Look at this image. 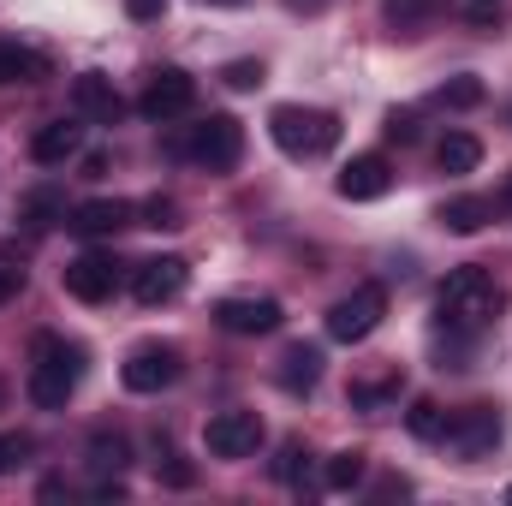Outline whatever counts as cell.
<instances>
[{
  "mask_svg": "<svg viewBox=\"0 0 512 506\" xmlns=\"http://www.w3.org/2000/svg\"><path fill=\"white\" fill-rule=\"evenodd\" d=\"M495 310H501V286L477 268V262H465V268H453L447 280H441V292H435V316H441V328L447 334H483L489 322H495Z\"/></svg>",
  "mask_w": 512,
  "mask_h": 506,
  "instance_id": "1",
  "label": "cell"
},
{
  "mask_svg": "<svg viewBox=\"0 0 512 506\" xmlns=\"http://www.w3.org/2000/svg\"><path fill=\"white\" fill-rule=\"evenodd\" d=\"M78 376H84V346H72L60 334L30 340V405L66 411V399L78 393Z\"/></svg>",
  "mask_w": 512,
  "mask_h": 506,
  "instance_id": "2",
  "label": "cell"
},
{
  "mask_svg": "<svg viewBox=\"0 0 512 506\" xmlns=\"http://www.w3.org/2000/svg\"><path fill=\"white\" fill-rule=\"evenodd\" d=\"M268 137L292 155V161H316V155H328L334 143H340V120L328 114V108H274L268 114Z\"/></svg>",
  "mask_w": 512,
  "mask_h": 506,
  "instance_id": "3",
  "label": "cell"
},
{
  "mask_svg": "<svg viewBox=\"0 0 512 506\" xmlns=\"http://www.w3.org/2000/svg\"><path fill=\"white\" fill-rule=\"evenodd\" d=\"M173 149H179L185 161L209 167V173H233L239 155H245V126H239L233 114H209V120H197V126L185 131Z\"/></svg>",
  "mask_w": 512,
  "mask_h": 506,
  "instance_id": "4",
  "label": "cell"
},
{
  "mask_svg": "<svg viewBox=\"0 0 512 506\" xmlns=\"http://www.w3.org/2000/svg\"><path fill=\"white\" fill-rule=\"evenodd\" d=\"M382 316H387V292L376 280H364V286H352V292L328 310V334L346 340V346H358V340H370V334L382 328Z\"/></svg>",
  "mask_w": 512,
  "mask_h": 506,
  "instance_id": "5",
  "label": "cell"
},
{
  "mask_svg": "<svg viewBox=\"0 0 512 506\" xmlns=\"http://www.w3.org/2000/svg\"><path fill=\"white\" fill-rule=\"evenodd\" d=\"M179 376H185V358H179V346H167V340L131 346V358L120 364V381H126L131 393H161V387H173Z\"/></svg>",
  "mask_w": 512,
  "mask_h": 506,
  "instance_id": "6",
  "label": "cell"
},
{
  "mask_svg": "<svg viewBox=\"0 0 512 506\" xmlns=\"http://www.w3.org/2000/svg\"><path fill=\"white\" fill-rule=\"evenodd\" d=\"M191 102H197V78L179 72V66H161V72H149V84L137 96V114L155 120V126H167V120L191 114Z\"/></svg>",
  "mask_w": 512,
  "mask_h": 506,
  "instance_id": "7",
  "label": "cell"
},
{
  "mask_svg": "<svg viewBox=\"0 0 512 506\" xmlns=\"http://www.w3.org/2000/svg\"><path fill=\"white\" fill-rule=\"evenodd\" d=\"M203 447H209L215 459H251L256 447H262V417L245 411V405L215 411V417H209V429H203Z\"/></svg>",
  "mask_w": 512,
  "mask_h": 506,
  "instance_id": "8",
  "label": "cell"
},
{
  "mask_svg": "<svg viewBox=\"0 0 512 506\" xmlns=\"http://www.w3.org/2000/svg\"><path fill=\"white\" fill-rule=\"evenodd\" d=\"M185 280H191V262L185 256H149V262L131 268V298L143 310H155V304H173L185 292Z\"/></svg>",
  "mask_w": 512,
  "mask_h": 506,
  "instance_id": "9",
  "label": "cell"
},
{
  "mask_svg": "<svg viewBox=\"0 0 512 506\" xmlns=\"http://www.w3.org/2000/svg\"><path fill=\"white\" fill-rule=\"evenodd\" d=\"M459 459H483L501 447V411L495 405H465L459 417H447V435H441Z\"/></svg>",
  "mask_w": 512,
  "mask_h": 506,
  "instance_id": "10",
  "label": "cell"
},
{
  "mask_svg": "<svg viewBox=\"0 0 512 506\" xmlns=\"http://www.w3.org/2000/svg\"><path fill=\"white\" fill-rule=\"evenodd\" d=\"M215 322H221L227 334L256 340V334H274V328L286 322V310H280V298H221V304H215Z\"/></svg>",
  "mask_w": 512,
  "mask_h": 506,
  "instance_id": "11",
  "label": "cell"
},
{
  "mask_svg": "<svg viewBox=\"0 0 512 506\" xmlns=\"http://www.w3.org/2000/svg\"><path fill=\"white\" fill-rule=\"evenodd\" d=\"M114 286H120V262L114 256L84 251L78 262H66V292L78 304H102V298H114Z\"/></svg>",
  "mask_w": 512,
  "mask_h": 506,
  "instance_id": "12",
  "label": "cell"
},
{
  "mask_svg": "<svg viewBox=\"0 0 512 506\" xmlns=\"http://www.w3.org/2000/svg\"><path fill=\"white\" fill-rule=\"evenodd\" d=\"M387 185H393L387 155H352V161L340 167V179H334V191H340L346 203H376V197H387Z\"/></svg>",
  "mask_w": 512,
  "mask_h": 506,
  "instance_id": "13",
  "label": "cell"
},
{
  "mask_svg": "<svg viewBox=\"0 0 512 506\" xmlns=\"http://www.w3.org/2000/svg\"><path fill=\"white\" fill-rule=\"evenodd\" d=\"M72 108H78V120H96V126H114L126 114L114 78H102V72H78L72 78Z\"/></svg>",
  "mask_w": 512,
  "mask_h": 506,
  "instance_id": "14",
  "label": "cell"
},
{
  "mask_svg": "<svg viewBox=\"0 0 512 506\" xmlns=\"http://www.w3.org/2000/svg\"><path fill=\"white\" fill-rule=\"evenodd\" d=\"M137 221V203H126V197H90V203H78L72 209V233H84V239H102V233H120V227H131Z\"/></svg>",
  "mask_w": 512,
  "mask_h": 506,
  "instance_id": "15",
  "label": "cell"
},
{
  "mask_svg": "<svg viewBox=\"0 0 512 506\" xmlns=\"http://www.w3.org/2000/svg\"><path fill=\"white\" fill-rule=\"evenodd\" d=\"M78 143H84V126L78 120H48V126H36V137H30V161L60 167V161L78 155Z\"/></svg>",
  "mask_w": 512,
  "mask_h": 506,
  "instance_id": "16",
  "label": "cell"
},
{
  "mask_svg": "<svg viewBox=\"0 0 512 506\" xmlns=\"http://www.w3.org/2000/svg\"><path fill=\"white\" fill-rule=\"evenodd\" d=\"M435 221H441L447 233H459V239H471V233H483V227L495 221V203H489V197H447Z\"/></svg>",
  "mask_w": 512,
  "mask_h": 506,
  "instance_id": "17",
  "label": "cell"
},
{
  "mask_svg": "<svg viewBox=\"0 0 512 506\" xmlns=\"http://www.w3.org/2000/svg\"><path fill=\"white\" fill-rule=\"evenodd\" d=\"M274 381H280L286 393H310V387L322 381V352H316V346H292V352L280 358Z\"/></svg>",
  "mask_w": 512,
  "mask_h": 506,
  "instance_id": "18",
  "label": "cell"
},
{
  "mask_svg": "<svg viewBox=\"0 0 512 506\" xmlns=\"http://www.w3.org/2000/svg\"><path fill=\"white\" fill-rule=\"evenodd\" d=\"M18 221H24L30 233H48L54 221H66V197H60L54 185H36V191H24V203H18Z\"/></svg>",
  "mask_w": 512,
  "mask_h": 506,
  "instance_id": "19",
  "label": "cell"
},
{
  "mask_svg": "<svg viewBox=\"0 0 512 506\" xmlns=\"http://www.w3.org/2000/svg\"><path fill=\"white\" fill-rule=\"evenodd\" d=\"M42 78H48V60L36 48L0 42V84H42Z\"/></svg>",
  "mask_w": 512,
  "mask_h": 506,
  "instance_id": "20",
  "label": "cell"
},
{
  "mask_svg": "<svg viewBox=\"0 0 512 506\" xmlns=\"http://www.w3.org/2000/svg\"><path fill=\"white\" fill-rule=\"evenodd\" d=\"M399 393H405V370H399V364L382 370V376L352 381V405H358V411H382V405H393Z\"/></svg>",
  "mask_w": 512,
  "mask_h": 506,
  "instance_id": "21",
  "label": "cell"
},
{
  "mask_svg": "<svg viewBox=\"0 0 512 506\" xmlns=\"http://www.w3.org/2000/svg\"><path fill=\"white\" fill-rule=\"evenodd\" d=\"M441 6H447V0H382V18H387V30L417 36L429 18H441Z\"/></svg>",
  "mask_w": 512,
  "mask_h": 506,
  "instance_id": "22",
  "label": "cell"
},
{
  "mask_svg": "<svg viewBox=\"0 0 512 506\" xmlns=\"http://www.w3.org/2000/svg\"><path fill=\"white\" fill-rule=\"evenodd\" d=\"M435 161H441V173H477L483 143H477L471 131H447V137H441V149H435Z\"/></svg>",
  "mask_w": 512,
  "mask_h": 506,
  "instance_id": "23",
  "label": "cell"
},
{
  "mask_svg": "<svg viewBox=\"0 0 512 506\" xmlns=\"http://www.w3.org/2000/svg\"><path fill=\"white\" fill-rule=\"evenodd\" d=\"M364 471H370V453H358V447H346V453H334V459H328V471H322V483H328L334 495H346V489H358V483H364Z\"/></svg>",
  "mask_w": 512,
  "mask_h": 506,
  "instance_id": "24",
  "label": "cell"
},
{
  "mask_svg": "<svg viewBox=\"0 0 512 506\" xmlns=\"http://www.w3.org/2000/svg\"><path fill=\"white\" fill-rule=\"evenodd\" d=\"M405 429H411L417 441H441V435H447V411H441L435 399H411V411H405Z\"/></svg>",
  "mask_w": 512,
  "mask_h": 506,
  "instance_id": "25",
  "label": "cell"
},
{
  "mask_svg": "<svg viewBox=\"0 0 512 506\" xmlns=\"http://www.w3.org/2000/svg\"><path fill=\"white\" fill-rule=\"evenodd\" d=\"M126 459H131V447H126V435H90V465L96 471H126Z\"/></svg>",
  "mask_w": 512,
  "mask_h": 506,
  "instance_id": "26",
  "label": "cell"
},
{
  "mask_svg": "<svg viewBox=\"0 0 512 506\" xmlns=\"http://www.w3.org/2000/svg\"><path fill=\"white\" fill-rule=\"evenodd\" d=\"M441 102H447V108H477V102H483V78H453V84H441Z\"/></svg>",
  "mask_w": 512,
  "mask_h": 506,
  "instance_id": "27",
  "label": "cell"
},
{
  "mask_svg": "<svg viewBox=\"0 0 512 506\" xmlns=\"http://www.w3.org/2000/svg\"><path fill=\"white\" fill-rule=\"evenodd\" d=\"M137 227H179V203L173 197H149V203H137Z\"/></svg>",
  "mask_w": 512,
  "mask_h": 506,
  "instance_id": "28",
  "label": "cell"
},
{
  "mask_svg": "<svg viewBox=\"0 0 512 506\" xmlns=\"http://www.w3.org/2000/svg\"><path fill=\"white\" fill-rule=\"evenodd\" d=\"M221 78H227V90H256L262 84V60H233Z\"/></svg>",
  "mask_w": 512,
  "mask_h": 506,
  "instance_id": "29",
  "label": "cell"
},
{
  "mask_svg": "<svg viewBox=\"0 0 512 506\" xmlns=\"http://www.w3.org/2000/svg\"><path fill=\"white\" fill-rule=\"evenodd\" d=\"M298 471H304V447H298V441H286V447H280V459H274V477H280V483H298Z\"/></svg>",
  "mask_w": 512,
  "mask_h": 506,
  "instance_id": "30",
  "label": "cell"
},
{
  "mask_svg": "<svg viewBox=\"0 0 512 506\" xmlns=\"http://www.w3.org/2000/svg\"><path fill=\"white\" fill-rule=\"evenodd\" d=\"M382 131H387V143H417V114H399V108H393Z\"/></svg>",
  "mask_w": 512,
  "mask_h": 506,
  "instance_id": "31",
  "label": "cell"
},
{
  "mask_svg": "<svg viewBox=\"0 0 512 506\" xmlns=\"http://www.w3.org/2000/svg\"><path fill=\"white\" fill-rule=\"evenodd\" d=\"M24 453H30V441H24V435H0V477H6Z\"/></svg>",
  "mask_w": 512,
  "mask_h": 506,
  "instance_id": "32",
  "label": "cell"
},
{
  "mask_svg": "<svg viewBox=\"0 0 512 506\" xmlns=\"http://www.w3.org/2000/svg\"><path fill=\"white\" fill-rule=\"evenodd\" d=\"M155 471H161V483H173V489H191V483H197V471L179 465V459H167V465H155Z\"/></svg>",
  "mask_w": 512,
  "mask_h": 506,
  "instance_id": "33",
  "label": "cell"
},
{
  "mask_svg": "<svg viewBox=\"0 0 512 506\" xmlns=\"http://www.w3.org/2000/svg\"><path fill=\"white\" fill-rule=\"evenodd\" d=\"M18 286H24V268H6V262H0V304H12Z\"/></svg>",
  "mask_w": 512,
  "mask_h": 506,
  "instance_id": "34",
  "label": "cell"
},
{
  "mask_svg": "<svg viewBox=\"0 0 512 506\" xmlns=\"http://www.w3.org/2000/svg\"><path fill=\"white\" fill-rule=\"evenodd\" d=\"M126 12L137 18V24H149V18H161V12H167V0H126Z\"/></svg>",
  "mask_w": 512,
  "mask_h": 506,
  "instance_id": "35",
  "label": "cell"
},
{
  "mask_svg": "<svg viewBox=\"0 0 512 506\" xmlns=\"http://www.w3.org/2000/svg\"><path fill=\"white\" fill-rule=\"evenodd\" d=\"M102 173H108V155H102V149H96V155H84V179H102Z\"/></svg>",
  "mask_w": 512,
  "mask_h": 506,
  "instance_id": "36",
  "label": "cell"
},
{
  "mask_svg": "<svg viewBox=\"0 0 512 506\" xmlns=\"http://www.w3.org/2000/svg\"><path fill=\"white\" fill-rule=\"evenodd\" d=\"M322 6H334V0H286V12H304V18H310V12H322Z\"/></svg>",
  "mask_w": 512,
  "mask_h": 506,
  "instance_id": "37",
  "label": "cell"
},
{
  "mask_svg": "<svg viewBox=\"0 0 512 506\" xmlns=\"http://www.w3.org/2000/svg\"><path fill=\"white\" fill-rule=\"evenodd\" d=\"M203 6H245V0H203Z\"/></svg>",
  "mask_w": 512,
  "mask_h": 506,
  "instance_id": "38",
  "label": "cell"
},
{
  "mask_svg": "<svg viewBox=\"0 0 512 506\" xmlns=\"http://www.w3.org/2000/svg\"><path fill=\"white\" fill-rule=\"evenodd\" d=\"M501 203H507V209H512V173H507V191H501Z\"/></svg>",
  "mask_w": 512,
  "mask_h": 506,
  "instance_id": "39",
  "label": "cell"
},
{
  "mask_svg": "<svg viewBox=\"0 0 512 506\" xmlns=\"http://www.w3.org/2000/svg\"><path fill=\"white\" fill-rule=\"evenodd\" d=\"M0 405H6V381H0Z\"/></svg>",
  "mask_w": 512,
  "mask_h": 506,
  "instance_id": "40",
  "label": "cell"
},
{
  "mask_svg": "<svg viewBox=\"0 0 512 506\" xmlns=\"http://www.w3.org/2000/svg\"><path fill=\"white\" fill-rule=\"evenodd\" d=\"M507 501H512V489H507Z\"/></svg>",
  "mask_w": 512,
  "mask_h": 506,
  "instance_id": "41",
  "label": "cell"
}]
</instances>
